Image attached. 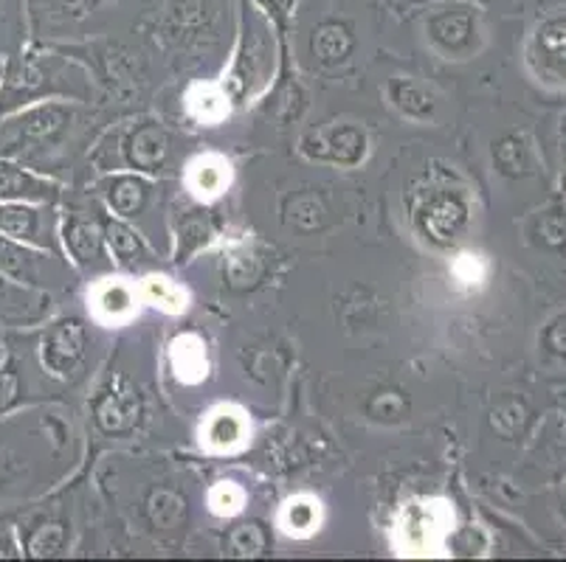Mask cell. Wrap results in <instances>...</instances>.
<instances>
[{
  "mask_svg": "<svg viewBox=\"0 0 566 562\" xmlns=\"http://www.w3.org/2000/svg\"><path fill=\"white\" fill-rule=\"evenodd\" d=\"M82 130V110L63 102H34L0 118V158L32 172H54Z\"/></svg>",
  "mask_w": 566,
  "mask_h": 562,
  "instance_id": "obj_1",
  "label": "cell"
},
{
  "mask_svg": "<svg viewBox=\"0 0 566 562\" xmlns=\"http://www.w3.org/2000/svg\"><path fill=\"white\" fill-rule=\"evenodd\" d=\"M51 96L85 99L87 85L82 68H76L60 51L20 49L7 62L3 82H0V118L34 102L51 99Z\"/></svg>",
  "mask_w": 566,
  "mask_h": 562,
  "instance_id": "obj_2",
  "label": "cell"
},
{
  "mask_svg": "<svg viewBox=\"0 0 566 562\" xmlns=\"http://www.w3.org/2000/svg\"><path fill=\"white\" fill-rule=\"evenodd\" d=\"M156 0H25V20L40 40L82 38L96 23L130 7L150 9Z\"/></svg>",
  "mask_w": 566,
  "mask_h": 562,
  "instance_id": "obj_3",
  "label": "cell"
},
{
  "mask_svg": "<svg viewBox=\"0 0 566 562\" xmlns=\"http://www.w3.org/2000/svg\"><path fill=\"white\" fill-rule=\"evenodd\" d=\"M423 38L446 60H465L482 38V9L471 0H434L417 14Z\"/></svg>",
  "mask_w": 566,
  "mask_h": 562,
  "instance_id": "obj_4",
  "label": "cell"
},
{
  "mask_svg": "<svg viewBox=\"0 0 566 562\" xmlns=\"http://www.w3.org/2000/svg\"><path fill=\"white\" fill-rule=\"evenodd\" d=\"M38 358L56 380H74L87 358V332L76 318H63L40 332Z\"/></svg>",
  "mask_w": 566,
  "mask_h": 562,
  "instance_id": "obj_5",
  "label": "cell"
},
{
  "mask_svg": "<svg viewBox=\"0 0 566 562\" xmlns=\"http://www.w3.org/2000/svg\"><path fill=\"white\" fill-rule=\"evenodd\" d=\"M415 225L431 245H454L468 225L465 200L451 189H437V192L426 194L415 209Z\"/></svg>",
  "mask_w": 566,
  "mask_h": 562,
  "instance_id": "obj_6",
  "label": "cell"
},
{
  "mask_svg": "<svg viewBox=\"0 0 566 562\" xmlns=\"http://www.w3.org/2000/svg\"><path fill=\"white\" fill-rule=\"evenodd\" d=\"M0 234L40 251H56V216L45 209V203H29V200H12L0 203Z\"/></svg>",
  "mask_w": 566,
  "mask_h": 562,
  "instance_id": "obj_7",
  "label": "cell"
},
{
  "mask_svg": "<svg viewBox=\"0 0 566 562\" xmlns=\"http://www.w3.org/2000/svg\"><path fill=\"white\" fill-rule=\"evenodd\" d=\"M451 529V512L440 501L411 503L398 526L400 545L406 554H431L442 545V538Z\"/></svg>",
  "mask_w": 566,
  "mask_h": 562,
  "instance_id": "obj_8",
  "label": "cell"
},
{
  "mask_svg": "<svg viewBox=\"0 0 566 562\" xmlns=\"http://www.w3.org/2000/svg\"><path fill=\"white\" fill-rule=\"evenodd\" d=\"M142 416V394L127 378H113L94 400V420L107 436H127Z\"/></svg>",
  "mask_w": 566,
  "mask_h": 562,
  "instance_id": "obj_9",
  "label": "cell"
},
{
  "mask_svg": "<svg viewBox=\"0 0 566 562\" xmlns=\"http://www.w3.org/2000/svg\"><path fill=\"white\" fill-rule=\"evenodd\" d=\"M71 54L87 56L94 62L96 74L113 87H136V82L144 79V56L133 45L105 40V43L71 49Z\"/></svg>",
  "mask_w": 566,
  "mask_h": 562,
  "instance_id": "obj_10",
  "label": "cell"
},
{
  "mask_svg": "<svg viewBox=\"0 0 566 562\" xmlns=\"http://www.w3.org/2000/svg\"><path fill=\"white\" fill-rule=\"evenodd\" d=\"M355 45H358V34H355L353 20L344 18V14L318 18L311 29V38H307L313 62H318L322 68H336V65L347 62Z\"/></svg>",
  "mask_w": 566,
  "mask_h": 562,
  "instance_id": "obj_11",
  "label": "cell"
},
{
  "mask_svg": "<svg viewBox=\"0 0 566 562\" xmlns=\"http://www.w3.org/2000/svg\"><path fill=\"white\" fill-rule=\"evenodd\" d=\"M51 309V298L43 290L20 285L7 273H0V327L23 329L38 327L45 321Z\"/></svg>",
  "mask_w": 566,
  "mask_h": 562,
  "instance_id": "obj_12",
  "label": "cell"
},
{
  "mask_svg": "<svg viewBox=\"0 0 566 562\" xmlns=\"http://www.w3.org/2000/svg\"><path fill=\"white\" fill-rule=\"evenodd\" d=\"M305 152L311 158H318V161L353 167L367 152V136L353 124H336V127H327V130L311 132L305 138Z\"/></svg>",
  "mask_w": 566,
  "mask_h": 562,
  "instance_id": "obj_13",
  "label": "cell"
},
{
  "mask_svg": "<svg viewBox=\"0 0 566 562\" xmlns=\"http://www.w3.org/2000/svg\"><path fill=\"white\" fill-rule=\"evenodd\" d=\"M125 158L142 172H164L172 161V138L161 124L144 121L125 138Z\"/></svg>",
  "mask_w": 566,
  "mask_h": 562,
  "instance_id": "obj_14",
  "label": "cell"
},
{
  "mask_svg": "<svg viewBox=\"0 0 566 562\" xmlns=\"http://www.w3.org/2000/svg\"><path fill=\"white\" fill-rule=\"evenodd\" d=\"M63 242L71 259L85 271H102L107 267L105 254V231L96 223L85 220V216H69L63 225Z\"/></svg>",
  "mask_w": 566,
  "mask_h": 562,
  "instance_id": "obj_15",
  "label": "cell"
},
{
  "mask_svg": "<svg viewBox=\"0 0 566 562\" xmlns=\"http://www.w3.org/2000/svg\"><path fill=\"white\" fill-rule=\"evenodd\" d=\"M12 200L54 203L56 185L45 180L43 174L32 172V169L20 167L9 158H0V203H12Z\"/></svg>",
  "mask_w": 566,
  "mask_h": 562,
  "instance_id": "obj_16",
  "label": "cell"
},
{
  "mask_svg": "<svg viewBox=\"0 0 566 562\" xmlns=\"http://www.w3.org/2000/svg\"><path fill=\"white\" fill-rule=\"evenodd\" d=\"M105 198L107 205H111L118 216L133 220V216L142 214V211L147 209V203H150V183L136 178V174H116L113 180H107Z\"/></svg>",
  "mask_w": 566,
  "mask_h": 562,
  "instance_id": "obj_17",
  "label": "cell"
},
{
  "mask_svg": "<svg viewBox=\"0 0 566 562\" xmlns=\"http://www.w3.org/2000/svg\"><path fill=\"white\" fill-rule=\"evenodd\" d=\"M389 99L403 116L426 121L437 113V96L423 85V82L411 79V76H398L389 82Z\"/></svg>",
  "mask_w": 566,
  "mask_h": 562,
  "instance_id": "obj_18",
  "label": "cell"
},
{
  "mask_svg": "<svg viewBox=\"0 0 566 562\" xmlns=\"http://www.w3.org/2000/svg\"><path fill=\"white\" fill-rule=\"evenodd\" d=\"M249 422L237 409H218L203 425V442L212 450H234L245 442Z\"/></svg>",
  "mask_w": 566,
  "mask_h": 562,
  "instance_id": "obj_19",
  "label": "cell"
},
{
  "mask_svg": "<svg viewBox=\"0 0 566 562\" xmlns=\"http://www.w3.org/2000/svg\"><path fill=\"white\" fill-rule=\"evenodd\" d=\"M229 178L231 169L226 158H220V155H200L198 161L189 167L187 183L200 200H212L229 185Z\"/></svg>",
  "mask_w": 566,
  "mask_h": 562,
  "instance_id": "obj_20",
  "label": "cell"
},
{
  "mask_svg": "<svg viewBox=\"0 0 566 562\" xmlns=\"http://www.w3.org/2000/svg\"><path fill=\"white\" fill-rule=\"evenodd\" d=\"M94 312L107 324H122L136 312V290L125 282H105L94 293Z\"/></svg>",
  "mask_w": 566,
  "mask_h": 562,
  "instance_id": "obj_21",
  "label": "cell"
},
{
  "mask_svg": "<svg viewBox=\"0 0 566 562\" xmlns=\"http://www.w3.org/2000/svg\"><path fill=\"white\" fill-rule=\"evenodd\" d=\"M105 240H107V245H111L113 256H116V259L122 262L125 267L150 265V254H147V247L142 245V240H138V236L133 234L127 225L107 220Z\"/></svg>",
  "mask_w": 566,
  "mask_h": 562,
  "instance_id": "obj_22",
  "label": "cell"
},
{
  "mask_svg": "<svg viewBox=\"0 0 566 562\" xmlns=\"http://www.w3.org/2000/svg\"><path fill=\"white\" fill-rule=\"evenodd\" d=\"M172 365L184 383H198V380L206 374V352L200 338H195V335H184V338L175 340Z\"/></svg>",
  "mask_w": 566,
  "mask_h": 562,
  "instance_id": "obj_23",
  "label": "cell"
},
{
  "mask_svg": "<svg viewBox=\"0 0 566 562\" xmlns=\"http://www.w3.org/2000/svg\"><path fill=\"white\" fill-rule=\"evenodd\" d=\"M187 107L198 121L218 124L229 113L226 93L214 85H195L187 96Z\"/></svg>",
  "mask_w": 566,
  "mask_h": 562,
  "instance_id": "obj_24",
  "label": "cell"
},
{
  "mask_svg": "<svg viewBox=\"0 0 566 562\" xmlns=\"http://www.w3.org/2000/svg\"><path fill=\"white\" fill-rule=\"evenodd\" d=\"M280 523L287 534H311L318 523V503L307 495H300L285 503Z\"/></svg>",
  "mask_w": 566,
  "mask_h": 562,
  "instance_id": "obj_25",
  "label": "cell"
},
{
  "mask_svg": "<svg viewBox=\"0 0 566 562\" xmlns=\"http://www.w3.org/2000/svg\"><path fill=\"white\" fill-rule=\"evenodd\" d=\"M144 298L164 312H181L187 307V293L167 276H150L144 282Z\"/></svg>",
  "mask_w": 566,
  "mask_h": 562,
  "instance_id": "obj_26",
  "label": "cell"
},
{
  "mask_svg": "<svg viewBox=\"0 0 566 562\" xmlns=\"http://www.w3.org/2000/svg\"><path fill=\"white\" fill-rule=\"evenodd\" d=\"M23 400H25L23 369H20L18 358H9L7 363H0V416H7L9 411L20 409Z\"/></svg>",
  "mask_w": 566,
  "mask_h": 562,
  "instance_id": "obj_27",
  "label": "cell"
},
{
  "mask_svg": "<svg viewBox=\"0 0 566 562\" xmlns=\"http://www.w3.org/2000/svg\"><path fill=\"white\" fill-rule=\"evenodd\" d=\"M367 414L378 422H398L409 414V400L403 396V391H375L373 400L367 402Z\"/></svg>",
  "mask_w": 566,
  "mask_h": 562,
  "instance_id": "obj_28",
  "label": "cell"
},
{
  "mask_svg": "<svg viewBox=\"0 0 566 562\" xmlns=\"http://www.w3.org/2000/svg\"><path fill=\"white\" fill-rule=\"evenodd\" d=\"M287 214L302 231H316L327 220V205L316 194H300V198L287 203Z\"/></svg>",
  "mask_w": 566,
  "mask_h": 562,
  "instance_id": "obj_29",
  "label": "cell"
},
{
  "mask_svg": "<svg viewBox=\"0 0 566 562\" xmlns=\"http://www.w3.org/2000/svg\"><path fill=\"white\" fill-rule=\"evenodd\" d=\"M65 543H69V538H65L63 526L49 523V526H38V529L29 534V540H25V551H29L32 556H54V554H63Z\"/></svg>",
  "mask_w": 566,
  "mask_h": 562,
  "instance_id": "obj_30",
  "label": "cell"
},
{
  "mask_svg": "<svg viewBox=\"0 0 566 562\" xmlns=\"http://www.w3.org/2000/svg\"><path fill=\"white\" fill-rule=\"evenodd\" d=\"M226 545H229V554H237V556L260 554V551H265L268 545V534L260 523L237 526L234 532L229 534V540H226Z\"/></svg>",
  "mask_w": 566,
  "mask_h": 562,
  "instance_id": "obj_31",
  "label": "cell"
},
{
  "mask_svg": "<svg viewBox=\"0 0 566 562\" xmlns=\"http://www.w3.org/2000/svg\"><path fill=\"white\" fill-rule=\"evenodd\" d=\"M25 23V0H0V49L18 43Z\"/></svg>",
  "mask_w": 566,
  "mask_h": 562,
  "instance_id": "obj_32",
  "label": "cell"
},
{
  "mask_svg": "<svg viewBox=\"0 0 566 562\" xmlns=\"http://www.w3.org/2000/svg\"><path fill=\"white\" fill-rule=\"evenodd\" d=\"M245 492L237 484L223 481L209 492V507H212L214 515H237L243 509Z\"/></svg>",
  "mask_w": 566,
  "mask_h": 562,
  "instance_id": "obj_33",
  "label": "cell"
},
{
  "mask_svg": "<svg viewBox=\"0 0 566 562\" xmlns=\"http://www.w3.org/2000/svg\"><path fill=\"white\" fill-rule=\"evenodd\" d=\"M150 515L153 523L169 529L184 518V501H178V495L172 492H156L150 498Z\"/></svg>",
  "mask_w": 566,
  "mask_h": 562,
  "instance_id": "obj_34",
  "label": "cell"
},
{
  "mask_svg": "<svg viewBox=\"0 0 566 562\" xmlns=\"http://www.w3.org/2000/svg\"><path fill=\"white\" fill-rule=\"evenodd\" d=\"M209 240V223H206L203 216L192 214L187 216V223L181 229V242H184V251H195L198 245Z\"/></svg>",
  "mask_w": 566,
  "mask_h": 562,
  "instance_id": "obj_35",
  "label": "cell"
},
{
  "mask_svg": "<svg viewBox=\"0 0 566 562\" xmlns=\"http://www.w3.org/2000/svg\"><path fill=\"white\" fill-rule=\"evenodd\" d=\"M485 273L488 267L482 265L480 256H460V262L454 265V276L462 285H480L482 278H485Z\"/></svg>",
  "mask_w": 566,
  "mask_h": 562,
  "instance_id": "obj_36",
  "label": "cell"
},
{
  "mask_svg": "<svg viewBox=\"0 0 566 562\" xmlns=\"http://www.w3.org/2000/svg\"><path fill=\"white\" fill-rule=\"evenodd\" d=\"M12 554H14V543L0 534V556H12Z\"/></svg>",
  "mask_w": 566,
  "mask_h": 562,
  "instance_id": "obj_37",
  "label": "cell"
},
{
  "mask_svg": "<svg viewBox=\"0 0 566 562\" xmlns=\"http://www.w3.org/2000/svg\"><path fill=\"white\" fill-rule=\"evenodd\" d=\"M3 71H7V60H3V54H0V82H3Z\"/></svg>",
  "mask_w": 566,
  "mask_h": 562,
  "instance_id": "obj_38",
  "label": "cell"
}]
</instances>
